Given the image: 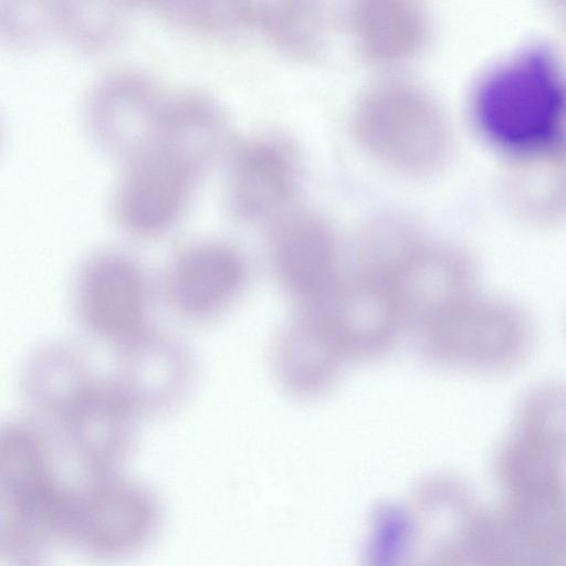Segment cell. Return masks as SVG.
<instances>
[{
	"instance_id": "6da1fadb",
	"label": "cell",
	"mask_w": 566,
	"mask_h": 566,
	"mask_svg": "<svg viewBox=\"0 0 566 566\" xmlns=\"http://www.w3.org/2000/svg\"><path fill=\"white\" fill-rule=\"evenodd\" d=\"M54 447L36 418H15L1 429V538L19 566H39L43 549L65 539L71 489L59 483Z\"/></svg>"
},
{
	"instance_id": "7a4b0ae2",
	"label": "cell",
	"mask_w": 566,
	"mask_h": 566,
	"mask_svg": "<svg viewBox=\"0 0 566 566\" xmlns=\"http://www.w3.org/2000/svg\"><path fill=\"white\" fill-rule=\"evenodd\" d=\"M352 133L374 159L398 172L424 176L439 163L444 128L424 86L401 76L366 84L349 115Z\"/></svg>"
},
{
	"instance_id": "3957f363",
	"label": "cell",
	"mask_w": 566,
	"mask_h": 566,
	"mask_svg": "<svg viewBox=\"0 0 566 566\" xmlns=\"http://www.w3.org/2000/svg\"><path fill=\"white\" fill-rule=\"evenodd\" d=\"M421 354L461 371L497 374L531 353L535 329L528 314L506 298L478 292L416 327Z\"/></svg>"
},
{
	"instance_id": "277c9868",
	"label": "cell",
	"mask_w": 566,
	"mask_h": 566,
	"mask_svg": "<svg viewBox=\"0 0 566 566\" xmlns=\"http://www.w3.org/2000/svg\"><path fill=\"white\" fill-rule=\"evenodd\" d=\"M476 113L496 140L514 147L541 145L559 132L566 115V88L548 56L531 52L483 82Z\"/></svg>"
},
{
	"instance_id": "5b68a950",
	"label": "cell",
	"mask_w": 566,
	"mask_h": 566,
	"mask_svg": "<svg viewBox=\"0 0 566 566\" xmlns=\"http://www.w3.org/2000/svg\"><path fill=\"white\" fill-rule=\"evenodd\" d=\"M203 170L154 138L124 159L111 198L116 226L136 239L167 231L182 213Z\"/></svg>"
},
{
	"instance_id": "8992f818",
	"label": "cell",
	"mask_w": 566,
	"mask_h": 566,
	"mask_svg": "<svg viewBox=\"0 0 566 566\" xmlns=\"http://www.w3.org/2000/svg\"><path fill=\"white\" fill-rule=\"evenodd\" d=\"M154 287L135 256L115 248L98 249L76 271L75 315L91 337L118 348L149 327Z\"/></svg>"
},
{
	"instance_id": "52a82bcc",
	"label": "cell",
	"mask_w": 566,
	"mask_h": 566,
	"mask_svg": "<svg viewBox=\"0 0 566 566\" xmlns=\"http://www.w3.org/2000/svg\"><path fill=\"white\" fill-rule=\"evenodd\" d=\"M250 269L232 242L200 237L177 244L164 264L158 292L179 318L203 323L223 314L242 295Z\"/></svg>"
},
{
	"instance_id": "ba28073f",
	"label": "cell",
	"mask_w": 566,
	"mask_h": 566,
	"mask_svg": "<svg viewBox=\"0 0 566 566\" xmlns=\"http://www.w3.org/2000/svg\"><path fill=\"white\" fill-rule=\"evenodd\" d=\"M155 506L143 488L112 473L85 475L72 488L66 539L88 554L114 559L130 554L149 536Z\"/></svg>"
},
{
	"instance_id": "9c48e42d",
	"label": "cell",
	"mask_w": 566,
	"mask_h": 566,
	"mask_svg": "<svg viewBox=\"0 0 566 566\" xmlns=\"http://www.w3.org/2000/svg\"><path fill=\"white\" fill-rule=\"evenodd\" d=\"M296 144L279 133H260L238 143L227 181L228 206L245 224L268 229L295 203L302 179Z\"/></svg>"
},
{
	"instance_id": "30bf717a",
	"label": "cell",
	"mask_w": 566,
	"mask_h": 566,
	"mask_svg": "<svg viewBox=\"0 0 566 566\" xmlns=\"http://www.w3.org/2000/svg\"><path fill=\"white\" fill-rule=\"evenodd\" d=\"M270 264L298 307L319 304L344 276L340 245L319 212L295 206L268 229Z\"/></svg>"
},
{
	"instance_id": "8fae6325",
	"label": "cell",
	"mask_w": 566,
	"mask_h": 566,
	"mask_svg": "<svg viewBox=\"0 0 566 566\" xmlns=\"http://www.w3.org/2000/svg\"><path fill=\"white\" fill-rule=\"evenodd\" d=\"M347 360L389 353L408 326L391 285L353 272L316 306Z\"/></svg>"
},
{
	"instance_id": "7c38bea8",
	"label": "cell",
	"mask_w": 566,
	"mask_h": 566,
	"mask_svg": "<svg viewBox=\"0 0 566 566\" xmlns=\"http://www.w3.org/2000/svg\"><path fill=\"white\" fill-rule=\"evenodd\" d=\"M168 94L140 71L113 69L87 94L86 124L99 144L125 158L154 138Z\"/></svg>"
},
{
	"instance_id": "4fadbf2b",
	"label": "cell",
	"mask_w": 566,
	"mask_h": 566,
	"mask_svg": "<svg viewBox=\"0 0 566 566\" xmlns=\"http://www.w3.org/2000/svg\"><path fill=\"white\" fill-rule=\"evenodd\" d=\"M138 418L112 378H99L51 429L85 475L106 474L129 452Z\"/></svg>"
},
{
	"instance_id": "5bb4252c",
	"label": "cell",
	"mask_w": 566,
	"mask_h": 566,
	"mask_svg": "<svg viewBox=\"0 0 566 566\" xmlns=\"http://www.w3.org/2000/svg\"><path fill=\"white\" fill-rule=\"evenodd\" d=\"M116 349L112 380L139 417L170 408L187 392L192 359L172 335L147 327Z\"/></svg>"
},
{
	"instance_id": "9a60e30c",
	"label": "cell",
	"mask_w": 566,
	"mask_h": 566,
	"mask_svg": "<svg viewBox=\"0 0 566 566\" xmlns=\"http://www.w3.org/2000/svg\"><path fill=\"white\" fill-rule=\"evenodd\" d=\"M347 361L323 316L313 307H298L281 327L272 347L277 382L303 399L326 392Z\"/></svg>"
},
{
	"instance_id": "2e32d148",
	"label": "cell",
	"mask_w": 566,
	"mask_h": 566,
	"mask_svg": "<svg viewBox=\"0 0 566 566\" xmlns=\"http://www.w3.org/2000/svg\"><path fill=\"white\" fill-rule=\"evenodd\" d=\"M478 274L461 253L427 241L390 282L408 326L415 328L476 292Z\"/></svg>"
},
{
	"instance_id": "e0dca14e",
	"label": "cell",
	"mask_w": 566,
	"mask_h": 566,
	"mask_svg": "<svg viewBox=\"0 0 566 566\" xmlns=\"http://www.w3.org/2000/svg\"><path fill=\"white\" fill-rule=\"evenodd\" d=\"M346 20L358 52L381 64L417 55L430 33L427 10L415 0H356Z\"/></svg>"
},
{
	"instance_id": "ac0fdd59",
	"label": "cell",
	"mask_w": 566,
	"mask_h": 566,
	"mask_svg": "<svg viewBox=\"0 0 566 566\" xmlns=\"http://www.w3.org/2000/svg\"><path fill=\"white\" fill-rule=\"evenodd\" d=\"M98 379L77 347L51 343L29 357L21 386L34 418L53 428Z\"/></svg>"
},
{
	"instance_id": "d6986e66",
	"label": "cell",
	"mask_w": 566,
	"mask_h": 566,
	"mask_svg": "<svg viewBox=\"0 0 566 566\" xmlns=\"http://www.w3.org/2000/svg\"><path fill=\"white\" fill-rule=\"evenodd\" d=\"M244 27L255 29L277 51L301 61L317 59L329 36L327 13L305 0H245Z\"/></svg>"
},
{
	"instance_id": "ffe728a7",
	"label": "cell",
	"mask_w": 566,
	"mask_h": 566,
	"mask_svg": "<svg viewBox=\"0 0 566 566\" xmlns=\"http://www.w3.org/2000/svg\"><path fill=\"white\" fill-rule=\"evenodd\" d=\"M427 239L424 230L406 216H379L358 235L354 272L390 283Z\"/></svg>"
},
{
	"instance_id": "44dd1931",
	"label": "cell",
	"mask_w": 566,
	"mask_h": 566,
	"mask_svg": "<svg viewBox=\"0 0 566 566\" xmlns=\"http://www.w3.org/2000/svg\"><path fill=\"white\" fill-rule=\"evenodd\" d=\"M513 424V429L566 449V381H546L531 388L517 405Z\"/></svg>"
}]
</instances>
